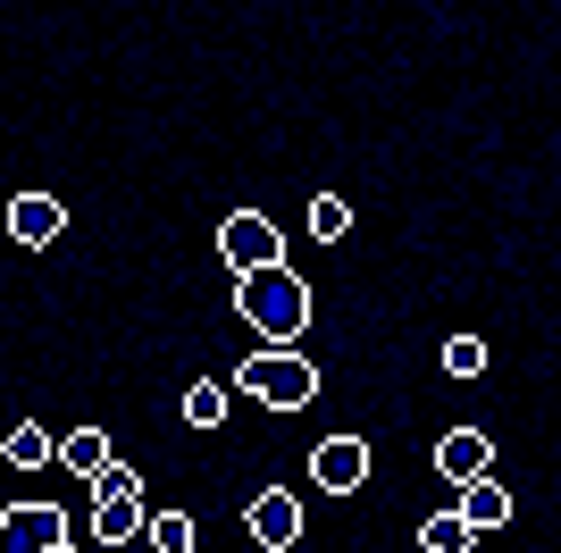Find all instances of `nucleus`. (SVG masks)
<instances>
[{
	"label": "nucleus",
	"instance_id": "f257e3e1",
	"mask_svg": "<svg viewBox=\"0 0 561 553\" xmlns=\"http://www.w3.org/2000/svg\"><path fill=\"white\" fill-rule=\"evenodd\" d=\"M234 311L260 327V345H302V327H310V285L294 269H252V276H234Z\"/></svg>",
	"mask_w": 561,
	"mask_h": 553
},
{
	"label": "nucleus",
	"instance_id": "f03ea898",
	"mask_svg": "<svg viewBox=\"0 0 561 553\" xmlns=\"http://www.w3.org/2000/svg\"><path fill=\"white\" fill-rule=\"evenodd\" d=\"M234 386H243V394H260L268 411H302L310 394H319V369H310L294 345H268V352H252V361L234 369Z\"/></svg>",
	"mask_w": 561,
	"mask_h": 553
},
{
	"label": "nucleus",
	"instance_id": "7ed1b4c3",
	"mask_svg": "<svg viewBox=\"0 0 561 553\" xmlns=\"http://www.w3.org/2000/svg\"><path fill=\"white\" fill-rule=\"evenodd\" d=\"M218 260H227L234 276H252V269H285V235L260 218V210H234L227 227H218Z\"/></svg>",
	"mask_w": 561,
	"mask_h": 553
},
{
	"label": "nucleus",
	"instance_id": "20e7f679",
	"mask_svg": "<svg viewBox=\"0 0 561 553\" xmlns=\"http://www.w3.org/2000/svg\"><path fill=\"white\" fill-rule=\"evenodd\" d=\"M50 545H68L59 504H9L0 511V553H50Z\"/></svg>",
	"mask_w": 561,
	"mask_h": 553
},
{
	"label": "nucleus",
	"instance_id": "39448f33",
	"mask_svg": "<svg viewBox=\"0 0 561 553\" xmlns=\"http://www.w3.org/2000/svg\"><path fill=\"white\" fill-rule=\"evenodd\" d=\"M310 478H319V495H352V486L369 478V444L360 437H328L319 453H310Z\"/></svg>",
	"mask_w": 561,
	"mask_h": 553
},
{
	"label": "nucleus",
	"instance_id": "423d86ee",
	"mask_svg": "<svg viewBox=\"0 0 561 553\" xmlns=\"http://www.w3.org/2000/svg\"><path fill=\"white\" fill-rule=\"evenodd\" d=\"M243 529L260 537L268 553H285L294 537H302V504L285 495V486H268V495H252V511H243Z\"/></svg>",
	"mask_w": 561,
	"mask_h": 553
},
{
	"label": "nucleus",
	"instance_id": "0eeeda50",
	"mask_svg": "<svg viewBox=\"0 0 561 553\" xmlns=\"http://www.w3.org/2000/svg\"><path fill=\"white\" fill-rule=\"evenodd\" d=\"M59 227H68V210H59V193H18V202H9V235H18L25 252H43V244H59Z\"/></svg>",
	"mask_w": 561,
	"mask_h": 553
},
{
	"label": "nucleus",
	"instance_id": "6e6552de",
	"mask_svg": "<svg viewBox=\"0 0 561 553\" xmlns=\"http://www.w3.org/2000/svg\"><path fill=\"white\" fill-rule=\"evenodd\" d=\"M486 461H494V444L478 437V428H453V437L436 444V478H453V486H461V478H486Z\"/></svg>",
	"mask_w": 561,
	"mask_h": 553
},
{
	"label": "nucleus",
	"instance_id": "1a4fd4ad",
	"mask_svg": "<svg viewBox=\"0 0 561 553\" xmlns=\"http://www.w3.org/2000/svg\"><path fill=\"white\" fill-rule=\"evenodd\" d=\"M461 520L469 529H503V520H512V495L494 478H461Z\"/></svg>",
	"mask_w": 561,
	"mask_h": 553
},
{
	"label": "nucleus",
	"instance_id": "9d476101",
	"mask_svg": "<svg viewBox=\"0 0 561 553\" xmlns=\"http://www.w3.org/2000/svg\"><path fill=\"white\" fill-rule=\"evenodd\" d=\"M101 461H110V437H101V428H68V437H59V470H76V478H93Z\"/></svg>",
	"mask_w": 561,
	"mask_h": 553
},
{
	"label": "nucleus",
	"instance_id": "9b49d317",
	"mask_svg": "<svg viewBox=\"0 0 561 553\" xmlns=\"http://www.w3.org/2000/svg\"><path fill=\"white\" fill-rule=\"evenodd\" d=\"M0 461H9V470H43L50 461V428H34V419L9 428V437H0Z\"/></svg>",
	"mask_w": 561,
	"mask_h": 553
},
{
	"label": "nucleus",
	"instance_id": "f8f14e48",
	"mask_svg": "<svg viewBox=\"0 0 561 553\" xmlns=\"http://www.w3.org/2000/svg\"><path fill=\"white\" fill-rule=\"evenodd\" d=\"M420 545H427V553H469V545H478V529H469L461 511H436V520L420 529Z\"/></svg>",
	"mask_w": 561,
	"mask_h": 553
},
{
	"label": "nucleus",
	"instance_id": "ddd939ff",
	"mask_svg": "<svg viewBox=\"0 0 561 553\" xmlns=\"http://www.w3.org/2000/svg\"><path fill=\"white\" fill-rule=\"evenodd\" d=\"M185 419H193V428H218V419H227V386H218V377H193Z\"/></svg>",
	"mask_w": 561,
	"mask_h": 553
},
{
	"label": "nucleus",
	"instance_id": "4468645a",
	"mask_svg": "<svg viewBox=\"0 0 561 553\" xmlns=\"http://www.w3.org/2000/svg\"><path fill=\"white\" fill-rule=\"evenodd\" d=\"M142 537H151L160 553H193V520H185V511H160V520H142Z\"/></svg>",
	"mask_w": 561,
	"mask_h": 553
},
{
	"label": "nucleus",
	"instance_id": "2eb2a0df",
	"mask_svg": "<svg viewBox=\"0 0 561 553\" xmlns=\"http://www.w3.org/2000/svg\"><path fill=\"white\" fill-rule=\"evenodd\" d=\"M344 227H352V210L335 202V193H319V202H310V235H319V244H335Z\"/></svg>",
	"mask_w": 561,
	"mask_h": 553
},
{
	"label": "nucleus",
	"instance_id": "dca6fc26",
	"mask_svg": "<svg viewBox=\"0 0 561 553\" xmlns=\"http://www.w3.org/2000/svg\"><path fill=\"white\" fill-rule=\"evenodd\" d=\"M445 369H453V377H478V369H486V345H478V336H453V345H445Z\"/></svg>",
	"mask_w": 561,
	"mask_h": 553
},
{
	"label": "nucleus",
	"instance_id": "f3484780",
	"mask_svg": "<svg viewBox=\"0 0 561 553\" xmlns=\"http://www.w3.org/2000/svg\"><path fill=\"white\" fill-rule=\"evenodd\" d=\"M50 553H76V545H50Z\"/></svg>",
	"mask_w": 561,
	"mask_h": 553
}]
</instances>
